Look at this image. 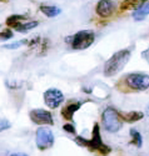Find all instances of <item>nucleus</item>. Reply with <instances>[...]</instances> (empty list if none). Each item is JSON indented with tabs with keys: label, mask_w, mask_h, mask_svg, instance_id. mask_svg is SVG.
Returning a JSON list of instances; mask_svg holds the SVG:
<instances>
[{
	"label": "nucleus",
	"mask_w": 149,
	"mask_h": 156,
	"mask_svg": "<svg viewBox=\"0 0 149 156\" xmlns=\"http://www.w3.org/2000/svg\"><path fill=\"white\" fill-rule=\"evenodd\" d=\"M148 14H149V4H148V2H145V3L142 4L138 9H135V10L133 11V15H132V16H133L134 20L142 21V20L147 19Z\"/></svg>",
	"instance_id": "obj_12"
},
{
	"label": "nucleus",
	"mask_w": 149,
	"mask_h": 156,
	"mask_svg": "<svg viewBox=\"0 0 149 156\" xmlns=\"http://www.w3.org/2000/svg\"><path fill=\"white\" fill-rule=\"evenodd\" d=\"M82 105H83L82 101H70L69 104H66V105L63 108V110H61V116H63L65 120H68V121L73 120L74 114H75L80 108H82Z\"/></svg>",
	"instance_id": "obj_10"
},
{
	"label": "nucleus",
	"mask_w": 149,
	"mask_h": 156,
	"mask_svg": "<svg viewBox=\"0 0 149 156\" xmlns=\"http://www.w3.org/2000/svg\"><path fill=\"white\" fill-rule=\"evenodd\" d=\"M26 43H28V40H25V39H21V40H18V41H14V43H11V44H6L4 45L5 49H9V50H15L23 45H25Z\"/></svg>",
	"instance_id": "obj_18"
},
{
	"label": "nucleus",
	"mask_w": 149,
	"mask_h": 156,
	"mask_svg": "<svg viewBox=\"0 0 149 156\" xmlns=\"http://www.w3.org/2000/svg\"><path fill=\"white\" fill-rule=\"evenodd\" d=\"M26 19V15H20V14H14V15H10L8 19H6V25L9 28H13L15 29L18 25Z\"/></svg>",
	"instance_id": "obj_15"
},
{
	"label": "nucleus",
	"mask_w": 149,
	"mask_h": 156,
	"mask_svg": "<svg viewBox=\"0 0 149 156\" xmlns=\"http://www.w3.org/2000/svg\"><path fill=\"white\" fill-rule=\"evenodd\" d=\"M114 11H115V3L113 0H99L95 8V12L100 18H109L114 14Z\"/></svg>",
	"instance_id": "obj_9"
},
{
	"label": "nucleus",
	"mask_w": 149,
	"mask_h": 156,
	"mask_svg": "<svg viewBox=\"0 0 149 156\" xmlns=\"http://www.w3.org/2000/svg\"><path fill=\"white\" fill-rule=\"evenodd\" d=\"M14 36L13 31L10 29H5L4 31H0V39H4V40H8V39H11Z\"/></svg>",
	"instance_id": "obj_20"
},
{
	"label": "nucleus",
	"mask_w": 149,
	"mask_h": 156,
	"mask_svg": "<svg viewBox=\"0 0 149 156\" xmlns=\"http://www.w3.org/2000/svg\"><path fill=\"white\" fill-rule=\"evenodd\" d=\"M54 141H55V137H54L51 129H49L48 126L38 127L35 133V144L40 151H45L53 147Z\"/></svg>",
	"instance_id": "obj_5"
},
{
	"label": "nucleus",
	"mask_w": 149,
	"mask_h": 156,
	"mask_svg": "<svg viewBox=\"0 0 149 156\" xmlns=\"http://www.w3.org/2000/svg\"><path fill=\"white\" fill-rule=\"evenodd\" d=\"M65 40L68 41V44H70V46L74 50H85L94 44L95 33L93 30H89V29L80 30L72 36H68Z\"/></svg>",
	"instance_id": "obj_3"
},
{
	"label": "nucleus",
	"mask_w": 149,
	"mask_h": 156,
	"mask_svg": "<svg viewBox=\"0 0 149 156\" xmlns=\"http://www.w3.org/2000/svg\"><path fill=\"white\" fill-rule=\"evenodd\" d=\"M4 2H8V0H0V3H4Z\"/></svg>",
	"instance_id": "obj_24"
},
{
	"label": "nucleus",
	"mask_w": 149,
	"mask_h": 156,
	"mask_svg": "<svg viewBox=\"0 0 149 156\" xmlns=\"http://www.w3.org/2000/svg\"><path fill=\"white\" fill-rule=\"evenodd\" d=\"M127 85L135 91H145L149 87V76L143 73H133L125 77Z\"/></svg>",
	"instance_id": "obj_6"
},
{
	"label": "nucleus",
	"mask_w": 149,
	"mask_h": 156,
	"mask_svg": "<svg viewBox=\"0 0 149 156\" xmlns=\"http://www.w3.org/2000/svg\"><path fill=\"white\" fill-rule=\"evenodd\" d=\"M29 118L30 120L36 125H54V119L50 111L44 109H33L29 111Z\"/></svg>",
	"instance_id": "obj_8"
},
{
	"label": "nucleus",
	"mask_w": 149,
	"mask_h": 156,
	"mask_svg": "<svg viewBox=\"0 0 149 156\" xmlns=\"http://www.w3.org/2000/svg\"><path fill=\"white\" fill-rule=\"evenodd\" d=\"M39 10L48 18H55L59 14H61V9L55 5H40Z\"/></svg>",
	"instance_id": "obj_13"
},
{
	"label": "nucleus",
	"mask_w": 149,
	"mask_h": 156,
	"mask_svg": "<svg viewBox=\"0 0 149 156\" xmlns=\"http://www.w3.org/2000/svg\"><path fill=\"white\" fill-rule=\"evenodd\" d=\"M44 102L49 109H57L59 108L64 101V94L57 87H50L44 91Z\"/></svg>",
	"instance_id": "obj_7"
},
{
	"label": "nucleus",
	"mask_w": 149,
	"mask_h": 156,
	"mask_svg": "<svg viewBox=\"0 0 149 156\" xmlns=\"http://www.w3.org/2000/svg\"><path fill=\"white\" fill-rule=\"evenodd\" d=\"M39 25V21H28V23H20L18 27L14 29L19 33H26V31H29L34 28H36Z\"/></svg>",
	"instance_id": "obj_17"
},
{
	"label": "nucleus",
	"mask_w": 149,
	"mask_h": 156,
	"mask_svg": "<svg viewBox=\"0 0 149 156\" xmlns=\"http://www.w3.org/2000/svg\"><path fill=\"white\" fill-rule=\"evenodd\" d=\"M148 0H124L120 4V11H125V10H135L138 9L142 4H144Z\"/></svg>",
	"instance_id": "obj_14"
},
{
	"label": "nucleus",
	"mask_w": 149,
	"mask_h": 156,
	"mask_svg": "<svg viewBox=\"0 0 149 156\" xmlns=\"http://www.w3.org/2000/svg\"><path fill=\"white\" fill-rule=\"evenodd\" d=\"M130 136H132V141H130V144L134 145V146H137V147H142L143 145V137L140 135V133L138 131V130H135V129H130Z\"/></svg>",
	"instance_id": "obj_16"
},
{
	"label": "nucleus",
	"mask_w": 149,
	"mask_h": 156,
	"mask_svg": "<svg viewBox=\"0 0 149 156\" xmlns=\"http://www.w3.org/2000/svg\"><path fill=\"white\" fill-rule=\"evenodd\" d=\"M63 129L65 130L66 133H69V134H73V135H75V134H76V130H75L74 124H65V125L63 126Z\"/></svg>",
	"instance_id": "obj_21"
},
{
	"label": "nucleus",
	"mask_w": 149,
	"mask_h": 156,
	"mask_svg": "<svg viewBox=\"0 0 149 156\" xmlns=\"http://www.w3.org/2000/svg\"><path fill=\"white\" fill-rule=\"evenodd\" d=\"M121 121L125 122H135L144 118V114L142 111H129V112H119Z\"/></svg>",
	"instance_id": "obj_11"
},
{
	"label": "nucleus",
	"mask_w": 149,
	"mask_h": 156,
	"mask_svg": "<svg viewBox=\"0 0 149 156\" xmlns=\"http://www.w3.org/2000/svg\"><path fill=\"white\" fill-rule=\"evenodd\" d=\"M11 156H28L26 154H13Z\"/></svg>",
	"instance_id": "obj_23"
},
{
	"label": "nucleus",
	"mask_w": 149,
	"mask_h": 156,
	"mask_svg": "<svg viewBox=\"0 0 149 156\" xmlns=\"http://www.w3.org/2000/svg\"><path fill=\"white\" fill-rule=\"evenodd\" d=\"M11 127V122L6 119H3V118H0V133H3L5 131V130L10 129Z\"/></svg>",
	"instance_id": "obj_19"
},
{
	"label": "nucleus",
	"mask_w": 149,
	"mask_h": 156,
	"mask_svg": "<svg viewBox=\"0 0 149 156\" xmlns=\"http://www.w3.org/2000/svg\"><path fill=\"white\" fill-rule=\"evenodd\" d=\"M75 142L79 146L88 147L90 151H97L103 156H106L112 152V147H109L106 144H104L100 135V127L99 124H94L93 131H91V139H84L83 136H75Z\"/></svg>",
	"instance_id": "obj_2"
},
{
	"label": "nucleus",
	"mask_w": 149,
	"mask_h": 156,
	"mask_svg": "<svg viewBox=\"0 0 149 156\" xmlns=\"http://www.w3.org/2000/svg\"><path fill=\"white\" fill-rule=\"evenodd\" d=\"M130 56H132V48L121 49V50L117 51L115 54H113L104 64V68H103L104 76L113 77V76L118 75L125 68V65L128 64Z\"/></svg>",
	"instance_id": "obj_1"
},
{
	"label": "nucleus",
	"mask_w": 149,
	"mask_h": 156,
	"mask_svg": "<svg viewBox=\"0 0 149 156\" xmlns=\"http://www.w3.org/2000/svg\"><path fill=\"white\" fill-rule=\"evenodd\" d=\"M102 121L106 131L113 133V134L118 133L123 127V121H121L119 116V111H117L112 106H108L106 109H104L102 114Z\"/></svg>",
	"instance_id": "obj_4"
},
{
	"label": "nucleus",
	"mask_w": 149,
	"mask_h": 156,
	"mask_svg": "<svg viewBox=\"0 0 149 156\" xmlns=\"http://www.w3.org/2000/svg\"><path fill=\"white\" fill-rule=\"evenodd\" d=\"M144 56H145V59L148 60V49H147L145 51H143V58H144Z\"/></svg>",
	"instance_id": "obj_22"
}]
</instances>
